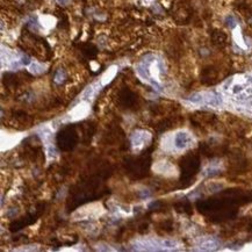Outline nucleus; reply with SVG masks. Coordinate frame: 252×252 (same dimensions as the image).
Listing matches in <instances>:
<instances>
[{
    "label": "nucleus",
    "instance_id": "39448f33",
    "mask_svg": "<svg viewBox=\"0 0 252 252\" xmlns=\"http://www.w3.org/2000/svg\"><path fill=\"white\" fill-rule=\"evenodd\" d=\"M218 246H220V242L214 237L205 238L199 243V249L203 251H214L218 249Z\"/></svg>",
    "mask_w": 252,
    "mask_h": 252
},
{
    "label": "nucleus",
    "instance_id": "9b49d317",
    "mask_svg": "<svg viewBox=\"0 0 252 252\" xmlns=\"http://www.w3.org/2000/svg\"><path fill=\"white\" fill-rule=\"evenodd\" d=\"M58 4H60V5H66L68 2H69V0H56Z\"/></svg>",
    "mask_w": 252,
    "mask_h": 252
},
{
    "label": "nucleus",
    "instance_id": "0eeeda50",
    "mask_svg": "<svg viewBox=\"0 0 252 252\" xmlns=\"http://www.w3.org/2000/svg\"><path fill=\"white\" fill-rule=\"evenodd\" d=\"M115 73H116V68H111L109 70L106 72L105 75H104V77H102V85H106V84H108V82H111V79L114 78V76H115Z\"/></svg>",
    "mask_w": 252,
    "mask_h": 252
},
{
    "label": "nucleus",
    "instance_id": "20e7f679",
    "mask_svg": "<svg viewBox=\"0 0 252 252\" xmlns=\"http://www.w3.org/2000/svg\"><path fill=\"white\" fill-rule=\"evenodd\" d=\"M88 113H89V105L87 102L82 101L70 111V117L72 120H80L86 116Z\"/></svg>",
    "mask_w": 252,
    "mask_h": 252
},
{
    "label": "nucleus",
    "instance_id": "f8f14e48",
    "mask_svg": "<svg viewBox=\"0 0 252 252\" xmlns=\"http://www.w3.org/2000/svg\"><path fill=\"white\" fill-rule=\"evenodd\" d=\"M249 80H250V82H252V76L250 77V78H249Z\"/></svg>",
    "mask_w": 252,
    "mask_h": 252
},
{
    "label": "nucleus",
    "instance_id": "1a4fd4ad",
    "mask_svg": "<svg viewBox=\"0 0 252 252\" xmlns=\"http://www.w3.org/2000/svg\"><path fill=\"white\" fill-rule=\"evenodd\" d=\"M64 79H65V72L63 70H58L57 73H56V76H55V82H57V84H60Z\"/></svg>",
    "mask_w": 252,
    "mask_h": 252
},
{
    "label": "nucleus",
    "instance_id": "7ed1b4c3",
    "mask_svg": "<svg viewBox=\"0 0 252 252\" xmlns=\"http://www.w3.org/2000/svg\"><path fill=\"white\" fill-rule=\"evenodd\" d=\"M193 144V137L187 131H178L173 137V145L177 150H185L187 148L192 147Z\"/></svg>",
    "mask_w": 252,
    "mask_h": 252
},
{
    "label": "nucleus",
    "instance_id": "9d476101",
    "mask_svg": "<svg viewBox=\"0 0 252 252\" xmlns=\"http://www.w3.org/2000/svg\"><path fill=\"white\" fill-rule=\"evenodd\" d=\"M227 24H228L229 27L234 28L235 26H236V21L234 20V18H232V16H229V18L227 19Z\"/></svg>",
    "mask_w": 252,
    "mask_h": 252
},
{
    "label": "nucleus",
    "instance_id": "6e6552de",
    "mask_svg": "<svg viewBox=\"0 0 252 252\" xmlns=\"http://www.w3.org/2000/svg\"><path fill=\"white\" fill-rule=\"evenodd\" d=\"M29 70L31 73L34 75H38V73H42L44 71V66L37 64V63H31V65L29 66Z\"/></svg>",
    "mask_w": 252,
    "mask_h": 252
},
{
    "label": "nucleus",
    "instance_id": "f257e3e1",
    "mask_svg": "<svg viewBox=\"0 0 252 252\" xmlns=\"http://www.w3.org/2000/svg\"><path fill=\"white\" fill-rule=\"evenodd\" d=\"M151 141V134L148 130L138 129L133 133L131 135V147L133 150L138 152L144 147H147Z\"/></svg>",
    "mask_w": 252,
    "mask_h": 252
},
{
    "label": "nucleus",
    "instance_id": "f03ea898",
    "mask_svg": "<svg viewBox=\"0 0 252 252\" xmlns=\"http://www.w3.org/2000/svg\"><path fill=\"white\" fill-rule=\"evenodd\" d=\"M188 100L193 104L213 106V107L221 105V99L214 93H194L188 98Z\"/></svg>",
    "mask_w": 252,
    "mask_h": 252
},
{
    "label": "nucleus",
    "instance_id": "423d86ee",
    "mask_svg": "<svg viewBox=\"0 0 252 252\" xmlns=\"http://www.w3.org/2000/svg\"><path fill=\"white\" fill-rule=\"evenodd\" d=\"M160 244L163 250H176L179 246V243L173 239H160Z\"/></svg>",
    "mask_w": 252,
    "mask_h": 252
}]
</instances>
